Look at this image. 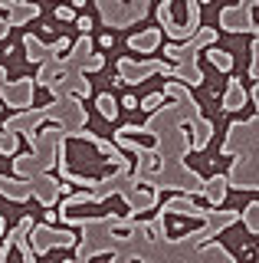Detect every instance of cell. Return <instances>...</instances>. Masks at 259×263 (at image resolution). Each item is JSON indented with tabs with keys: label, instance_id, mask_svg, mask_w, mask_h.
Masks as SVG:
<instances>
[{
	"label": "cell",
	"instance_id": "obj_3",
	"mask_svg": "<svg viewBox=\"0 0 259 263\" xmlns=\"http://www.w3.org/2000/svg\"><path fill=\"white\" fill-rule=\"evenodd\" d=\"M95 105H99V112H102V115H105L109 122H112V119L118 115V105H115V99H112L109 92H102V96L95 99Z\"/></svg>",
	"mask_w": 259,
	"mask_h": 263
},
{
	"label": "cell",
	"instance_id": "obj_7",
	"mask_svg": "<svg viewBox=\"0 0 259 263\" xmlns=\"http://www.w3.org/2000/svg\"><path fill=\"white\" fill-rule=\"evenodd\" d=\"M157 105H164V96H161V92H151V96L144 99V102H138V109H144V112H154Z\"/></svg>",
	"mask_w": 259,
	"mask_h": 263
},
{
	"label": "cell",
	"instance_id": "obj_10",
	"mask_svg": "<svg viewBox=\"0 0 259 263\" xmlns=\"http://www.w3.org/2000/svg\"><path fill=\"white\" fill-rule=\"evenodd\" d=\"M256 204H250V208H246V224H250V227H256Z\"/></svg>",
	"mask_w": 259,
	"mask_h": 263
},
{
	"label": "cell",
	"instance_id": "obj_2",
	"mask_svg": "<svg viewBox=\"0 0 259 263\" xmlns=\"http://www.w3.org/2000/svg\"><path fill=\"white\" fill-rule=\"evenodd\" d=\"M167 214H187V217H200L204 214V211L197 208L194 201H187V198H177V201H171V204H167Z\"/></svg>",
	"mask_w": 259,
	"mask_h": 263
},
{
	"label": "cell",
	"instance_id": "obj_9",
	"mask_svg": "<svg viewBox=\"0 0 259 263\" xmlns=\"http://www.w3.org/2000/svg\"><path fill=\"white\" fill-rule=\"evenodd\" d=\"M76 26L82 33H89V30H92V20H89V16H76Z\"/></svg>",
	"mask_w": 259,
	"mask_h": 263
},
{
	"label": "cell",
	"instance_id": "obj_8",
	"mask_svg": "<svg viewBox=\"0 0 259 263\" xmlns=\"http://www.w3.org/2000/svg\"><path fill=\"white\" fill-rule=\"evenodd\" d=\"M56 16L59 20H76V7H56Z\"/></svg>",
	"mask_w": 259,
	"mask_h": 263
},
{
	"label": "cell",
	"instance_id": "obj_5",
	"mask_svg": "<svg viewBox=\"0 0 259 263\" xmlns=\"http://www.w3.org/2000/svg\"><path fill=\"white\" fill-rule=\"evenodd\" d=\"M243 99H246V96H243V89L233 82V86H230V96H227V105H223V109H230V112L243 109Z\"/></svg>",
	"mask_w": 259,
	"mask_h": 263
},
{
	"label": "cell",
	"instance_id": "obj_14",
	"mask_svg": "<svg viewBox=\"0 0 259 263\" xmlns=\"http://www.w3.org/2000/svg\"><path fill=\"white\" fill-rule=\"evenodd\" d=\"M0 234H3V217H0Z\"/></svg>",
	"mask_w": 259,
	"mask_h": 263
},
{
	"label": "cell",
	"instance_id": "obj_12",
	"mask_svg": "<svg viewBox=\"0 0 259 263\" xmlns=\"http://www.w3.org/2000/svg\"><path fill=\"white\" fill-rule=\"evenodd\" d=\"M63 49H69V40H56V46L49 53H63Z\"/></svg>",
	"mask_w": 259,
	"mask_h": 263
},
{
	"label": "cell",
	"instance_id": "obj_11",
	"mask_svg": "<svg viewBox=\"0 0 259 263\" xmlns=\"http://www.w3.org/2000/svg\"><path fill=\"white\" fill-rule=\"evenodd\" d=\"M122 105H125V109H138V99H134V96H125V99H122Z\"/></svg>",
	"mask_w": 259,
	"mask_h": 263
},
{
	"label": "cell",
	"instance_id": "obj_1",
	"mask_svg": "<svg viewBox=\"0 0 259 263\" xmlns=\"http://www.w3.org/2000/svg\"><path fill=\"white\" fill-rule=\"evenodd\" d=\"M200 191L207 194V201H210V204H220L223 194H227V178H223V175H213L210 181H204V188H200Z\"/></svg>",
	"mask_w": 259,
	"mask_h": 263
},
{
	"label": "cell",
	"instance_id": "obj_6",
	"mask_svg": "<svg viewBox=\"0 0 259 263\" xmlns=\"http://www.w3.org/2000/svg\"><path fill=\"white\" fill-rule=\"evenodd\" d=\"M0 152H3V155L16 152V135L10 132V128H0Z\"/></svg>",
	"mask_w": 259,
	"mask_h": 263
},
{
	"label": "cell",
	"instance_id": "obj_4",
	"mask_svg": "<svg viewBox=\"0 0 259 263\" xmlns=\"http://www.w3.org/2000/svg\"><path fill=\"white\" fill-rule=\"evenodd\" d=\"M207 56H210V63L217 66V69H230V66H233V56H230V53H223V49H217V46H210V49H207Z\"/></svg>",
	"mask_w": 259,
	"mask_h": 263
},
{
	"label": "cell",
	"instance_id": "obj_13",
	"mask_svg": "<svg viewBox=\"0 0 259 263\" xmlns=\"http://www.w3.org/2000/svg\"><path fill=\"white\" fill-rule=\"evenodd\" d=\"M82 3H86V0H72V7H82Z\"/></svg>",
	"mask_w": 259,
	"mask_h": 263
}]
</instances>
